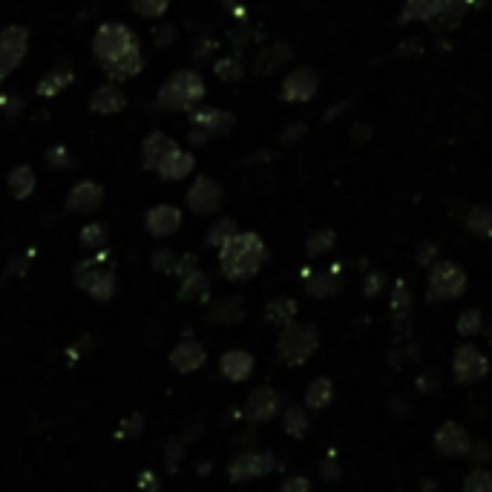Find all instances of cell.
Masks as SVG:
<instances>
[{
  "label": "cell",
  "mask_w": 492,
  "mask_h": 492,
  "mask_svg": "<svg viewBox=\"0 0 492 492\" xmlns=\"http://www.w3.org/2000/svg\"><path fill=\"white\" fill-rule=\"evenodd\" d=\"M265 259H268V248L256 234H237L228 245L219 248V265H222V273L234 282L256 277L259 268L265 265Z\"/></svg>",
  "instance_id": "1"
},
{
  "label": "cell",
  "mask_w": 492,
  "mask_h": 492,
  "mask_svg": "<svg viewBox=\"0 0 492 492\" xmlns=\"http://www.w3.org/2000/svg\"><path fill=\"white\" fill-rule=\"evenodd\" d=\"M202 99H204L202 75L194 70H179L164 81L156 104L164 109V113H179V109H194Z\"/></svg>",
  "instance_id": "2"
},
{
  "label": "cell",
  "mask_w": 492,
  "mask_h": 492,
  "mask_svg": "<svg viewBox=\"0 0 492 492\" xmlns=\"http://www.w3.org/2000/svg\"><path fill=\"white\" fill-rule=\"evenodd\" d=\"M320 349V328L314 323H289L280 328L277 354L285 366H303Z\"/></svg>",
  "instance_id": "3"
},
{
  "label": "cell",
  "mask_w": 492,
  "mask_h": 492,
  "mask_svg": "<svg viewBox=\"0 0 492 492\" xmlns=\"http://www.w3.org/2000/svg\"><path fill=\"white\" fill-rule=\"evenodd\" d=\"M133 49H139V38H135L125 23H104L92 38V52L104 66L121 61Z\"/></svg>",
  "instance_id": "4"
},
{
  "label": "cell",
  "mask_w": 492,
  "mask_h": 492,
  "mask_svg": "<svg viewBox=\"0 0 492 492\" xmlns=\"http://www.w3.org/2000/svg\"><path fill=\"white\" fill-rule=\"evenodd\" d=\"M467 291V273L461 265L449 263V259H437L429 271L427 280V299L429 303H446V299H458Z\"/></svg>",
  "instance_id": "5"
},
{
  "label": "cell",
  "mask_w": 492,
  "mask_h": 492,
  "mask_svg": "<svg viewBox=\"0 0 492 492\" xmlns=\"http://www.w3.org/2000/svg\"><path fill=\"white\" fill-rule=\"evenodd\" d=\"M453 375L461 386H475L489 375V360L481 349L475 346H458L453 358Z\"/></svg>",
  "instance_id": "6"
},
{
  "label": "cell",
  "mask_w": 492,
  "mask_h": 492,
  "mask_svg": "<svg viewBox=\"0 0 492 492\" xmlns=\"http://www.w3.org/2000/svg\"><path fill=\"white\" fill-rule=\"evenodd\" d=\"M435 453L449 461L470 458L472 453V435L455 420H446L441 429L435 432Z\"/></svg>",
  "instance_id": "7"
},
{
  "label": "cell",
  "mask_w": 492,
  "mask_h": 492,
  "mask_svg": "<svg viewBox=\"0 0 492 492\" xmlns=\"http://www.w3.org/2000/svg\"><path fill=\"white\" fill-rule=\"evenodd\" d=\"M26 49H30V32L23 26H9V30L0 32V73H12L18 70Z\"/></svg>",
  "instance_id": "8"
},
{
  "label": "cell",
  "mask_w": 492,
  "mask_h": 492,
  "mask_svg": "<svg viewBox=\"0 0 492 492\" xmlns=\"http://www.w3.org/2000/svg\"><path fill=\"white\" fill-rule=\"evenodd\" d=\"M320 90V75L311 70V66H297L294 73H289L282 84V101L291 104H303L311 101Z\"/></svg>",
  "instance_id": "9"
},
{
  "label": "cell",
  "mask_w": 492,
  "mask_h": 492,
  "mask_svg": "<svg viewBox=\"0 0 492 492\" xmlns=\"http://www.w3.org/2000/svg\"><path fill=\"white\" fill-rule=\"evenodd\" d=\"M222 199H225V194H222V187H219L213 179H196L194 182V187L187 190V204H190V211L194 213H199V216H211V213H216L219 208H222Z\"/></svg>",
  "instance_id": "10"
},
{
  "label": "cell",
  "mask_w": 492,
  "mask_h": 492,
  "mask_svg": "<svg viewBox=\"0 0 492 492\" xmlns=\"http://www.w3.org/2000/svg\"><path fill=\"white\" fill-rule=\"evenodd\" d=\"M277 470V458L271 453H245L234 463H230V481H248V478H259Z\"/></svg>",
  "instance_id": "11"
},
{
  "label": "cell",
  "mask_w": 492,
  "mask_h": 492,
  "mask_svg": "<svg viewBox=\"0 0 492 492\" xmlns=\"http://www.w3.org/2000/svg\"><path fill=\"white\" fill-rule=\"evenodd\" d=\"M280 406H282V394L277 389L259 386L251 392L248 403H245V418H248L251 423H265L280 412Z\"/></svg>",
  "instance_id": "12"
},
{
  "label": "cell",
  "mask_w": 492,
  "mask_h": 492,
  "mask_svg": "<svg viewBox=\"0 0 492 492\" xmlns=\"http://www.w3.org/2000/svg\"><path fill=\"white\" fill-rule=\"evenodd\" d=\"M176 150H179V144H176L170 135L164 133H150L144 144H142V159H144V168L150 170H159L164 161H168Z\"/></svg>",
  "instance_id": "13"
},
{
  "label": "cell",
  "mask_w": 492,
  "mask_h": 492,
  "mask_svg": "<svg viewBox=\"0 0 492 492\" xmlns=\"http://www.w3.org/2000/svg\"><path fill=\"white\" fill-rule=\"evenodd\" d=\"M179 225H182V211L173 208V204H159V208L147 213V230L159 239L176 234Z\"/></svg>",
  "instance_id": "14"
},
{
  "label": "cell",
  "mask_w": 492,
  "mask_h": 492,
  "mask_svg": "<svg viewBox=\"0 0 492 492\" xmlns=\"http://www.w3.org/2000/svg\"><path fill=\"white\" fill-rule=\"evenodd\" d=\"M104 199V190L95 185V182H78L73 190H70V199H66V208L75 211V213H90L101 204Z\"/></svg>",
  "instance_id": "15"
},
{
  "label": "cell",
  "mask_w": 492,
  "mask_h": 492,
  "mask_svg": "<svg viewBox=\"0 0 492 492\" xmlns=\"http://www.w3.org/2000/svg\"><path fill=\"white\" fill-rule=\"evenodd\" d=\"M190 125L204 130L208 135H222L234 127V116L222 113V109H194L190 113Z\"/></svg>",
  "instance_id": "16"
},
{
  "label": "cell",
  "mask_w": 492,
  "mask_h": 492,
  "mask_svg": "<svg viewBox=\"0 0 492 492\" xmlns=\"http://www.w3.org/2000/svg\"><path fill=\"white\" fill-rule=\"evenodd\" d=\"M127 107V99H125V92H121L116 84H104L92 92V99H90V109L92 113H99V116H113V113H121V109Z\"/></svg>",
  "instance_id": "17"
},
{
  "label": "cell",
  "mask_w": 492,
  "mask_h": 492,
  "mask_svg": "<svg viewBox=\"0 0 492 492\" xmlns=\"http://www.w3.org/2000/svg\"><path fill=\"white\" fill-rule=\"evenodd\" d=\"M219 368H222V375H225L228 380L242 383V380H248L251 372H254V358H251L248 351H242V349L225 351V354H222V360H219Z\"/></svg>",
  "instance_id": "18"
},
{
  "label": "cell",
  "mask_w": 492,
  "mask_h": 492,
  "mask_svg": "<svg viewBox=\"0 0 492 492\" xmlns=\"http://www.w3.org/2000/svg\"><path fill=\"white\" fill-rule=\"evenodd\" d=\"M303 277H306V291L311 297H317V299H325V297H332L340 291V277H337V271H303Z\"/></svg>",
  "instance_id": "19"
},
{
  "label": "cell",
  "mask_w": 492,
  "mask_h": 492,
  "mask_svg": "<svg viewBox=\"0 0 492 492\" xmlns=\"http://www.w3.org/2000/svg\"><path fill=\"white\" fill-rule=\"evenodd\" d=\"M334 403V383L332 377H314L306 389V406L314 412H323Z\"/></svg>",
  "instance_id": "20"
},
{
  "label": "cell",
  "mask_w": 492,
  "mask_h": 492,
  "mask_svg": "<svg viewBox=\"0 0 492 492\" xmlns=\"http://www.w3.org/2000/svg\"><path fill=\"white\" fill-rule=\"evenodd\" d=\"M446 0H406L401 12V23H415V21H432L441 15Z\"/></svg>",
  "instance_id": "21"
},
{
  "label": "cell",
  "mask_w": 492,
  "mask_h": 492,
  "mask_svg": "<svg viewBox=\"0 0 492 492\" xmlns=\"http://www.w3.org/2000/svg\"><path fill=\"white\" fill-rule=\"evenodd\" d=\"M170 363L179 368V372H196L204 363V349L196 340H185V343L170 354Z\"/></svg>",
  "instance_id": "22"
},
{
  "label": "cell",
  "mask_w": 492,
  "mask_h": 492,
  "mask_svg": "<svg viewBox=\"0 0 492 492\" xmlns=\"http://www.w3.org/2000/svg\"><path fill=\"white\" fill-rule=\"evenodd\" d=\"M289 58H291V47H285V44H268L263 52H259V58H256V73L259 75L277 73Z\"/></svg>",
  "instance_id": "23"
},
{
  "label": "cell",
  "mask_w": 492,
  "mask_h": 492,
  "mask_svg": "<svg viewBox=\"0 0 492 492\" xmlns=\"http://www.w3.org/2000/svg\"><path fill=\"white\" fill-rule=\"evenodd\" d=\"M194 164H196L194 156L185 153V150H176V153L159 168V176H161V179H168V182H179V179H185L190 170H194Z\"/></svg>",
  "instance_id": "24"
},
{
  "label": "cell",
  "mask_w": 492,
  "mask_h": 492,
  "mask_svg": "<svg viewBox=\"0 0 492 492\" xmlns=\"http://www.w3.org/2000/svg\"><path fill=\"white\" fill-rule=\"evenodd\" d=\"M409 314H412V291H409V285L403 280L394 282L392 289V317H394V325H409Z\"/></svg>",
  "instance_id": "25"
},
{
  "label": "cell",
  "mask_w": 492,
  "mask_h": 492,
  "mask_svg": "<svg viewBox=\"0 0 492 492\" xmlns=\"http://www.w3.org/2000/svg\"><path fill=\"white\" fill-rule=\"evenodd\" d=\"M73 70H70V64H61V66H55L52 73H47L44 78H40V84H38V92L40 95H47V99H52V95H58L61 90H66L73 84Z\"/></svg>",
  "instance_id": "26"
},
{
  "label": "cell",
  "mask_w": 492,
  "mask_h": 492,
  "mask_svg": "<svg viewBox=\"0 0 492 492\" xmlns=\"http://www.w3.org/2000/svg\"><path fill=\"white\" fill-rule=\"evenodd\" d=\"M294 317H297V299H291V297L271 299L268 308H265V320L277 328H285L289 323H294Z\"/></svg>",
  "instance_id": "27"
},
{
  "label": "cell",
  "mask_w": 492,
  "mask_h": 492,
  "mask_svg": "<svg viewBox=\"0 0 492 492\" xmlns=\"http://www.w3.org/2000/svg\"><path fill=\"white\" fill-rule=\"evenodd\" d=\"M142 64H144L142 52H139V49H133V52L125 55L121 61L104 66V70H107V75L113 78V81H127V78H133V75H139V73H142Z\"/></svg>",
  "instance_id": "28"
},
{
  "label": "cell",
  "mask_w": 492,
  "mask_h": 492,
  "mask_svg": "<svg viewBox=\"0 0 492 492\" xmlns=\"http://www.w3.org/2000/svg\"><path fill=\"white\" fill-rule=\"evenodd\" d=\"M282 427H285V435L297 437V441H299V437H306L308 429H311V420H308L306 406H289V409H285Z\"/></svg>",
  "instance_id": "29"
},
{
  "label": "cell",
  "mask_w": 492,
  "mask_h": 492,
  "mask_svg": "<svg viewBox=\"0 0 492 492\" xmlns=\"http://www.w3.org/2000/svg\"><path fill=\"white\" fill-rule=\"evenodd\" d=\"M472 6V0H446V6L441 9V15H437L435 26L437 30H453V26H458L463 18H467V12Z\"/></svg>",
  "instance_id": "30"
},
{
  "label": "cell",
  "mask_w": 492,
  "mask_h": 492,
  "mask_svg": "<svg viewBox=\"0 0 492 492\" xmlns=\"http://www.w3.org/2000/svg\"><path fill=\"white\" fill-rule=\"evenodd\" d=\"M467 230L481 239L492 237V208L489 204H475V208L467 213Z\"/></svg>",
  "instance_id": "31"
},
{
  "label": "cell",
  "mask_w": 492,
  "mask_h": 492,
  "mask_svg": "<svg viewBox=\"0 0 492 492\" xmlns=\"http://www.w3.org/2000/svg\"><path fill=\"white\" fill-rule=\"evenodd\" d=\"M242 317H245V308H242V299L239 297H228L213 311H208V320L211 323H239Z\"/></svg>",
  "instance_id": "32"
},
{
  "label": "cell",
  "mask_w": 492,
  "mask_h": 492,
  "mask_svg": "<svg viewBox=\"0 0 492 492\" xmlns=\"http://www.w3.org/2000/svg\"><path fill=\"white\" fill-rule=\"evenodd\" d=\"M9 190L15 199H26L35 190V173L32 168H26V164H21V168H15L9 173Z\"/></svg>",
  "instance_id": "33"
},
{
  "label": "cell",
  "mask_w": 492,
  "mask_h": 492,
  "mask_svg": "<svg viewBox=\"0 0 492 492\" xmlns=\"http://www.w3.org/2000/svg\"><path fill=\"white\" fill-rule=\"evenodd\" d=\"M334 242H337L334 230L332 228H320V230H314V234L306 239V254L308 256H323L325 251L334 248Z\"/></svg>",
  "instance_id": "34"
},
{
  "label": "cell",
  "mask_w": 492,
  "mask_h": 492,
  "mask_svg": "<svg viewBox=\"0 0 492 492\" xmlns=\"http://www.w3.org/2000/svg\"><path fill=\"white\" fill-rule=\"evenodd\" d=\"M455 328H458V334H461V337H475V334H481V332H484V314L478 311V308H463V311L458 314Z\"/></svg>",
  "instance_id": "35"
},
{
  "label": "cell",
  "mask_w": 492,
  "mask_h": 492,
  "mask_svg": "<svg viewBox=\"0 0 492 492\" xmlns=\"http://www.w3.org/2000/svg\"><path fill=\"white\" fill-rule=\"evenodd\" d=\"M237 234L239 230H237L234 219H219V222L208 230V245H213V248H222V245H228Z\"/></svg>",
  "instance_id": "36"
},
{
  "label": "cell",
  "mask_w": 492,
  "mask_h": 492,
  "mask_svg": "<svg viewBox=\"0 0 492 492\" xmlns=\"http://www.w3.org/2000/svg\"><path fill=\"white\" fill-rule=\"evenodd\" d=\"M461 492H492V470L475 467L467 478H463Z\"/></svg>",
  "instance_id": "37"
},
{
  "label": "cell",
  "mask_w": 492,
  "mask_h": 492,
  "mask_svg": "<svg viewBox=\"0 0 492 492\" xmlns=\"http://www.w3.org/2000/svg\"><path fill=\"white\" fill-rule=\"evenodd\" d=\"M130 6L135 15H142V18H161L164 12H168L170 0H130Z\"/></svg>",
  "instance_id": "38"
},
{
  "label": "cell",
  "mask_w": 492,
  "mask_h": 492,
  "mask_svg": "<svg viewBox=\"0 0 492 492\" xmlns=\"http://www.w3.org/2000/svg\"><path fill=\"white\" fill-rule=\"evenodd\" d=\"M216 75L222 78V81H239L242 73H245V66H242V58L239 55H230V58H222V61H216Z\"/></svg>",
  "instance_id": "39"
},
{
  "label": "cell",
  "mask_w": 492,
  "mask_h": 492,
  "mask_svg": "<svg viewBox=\"0 0 492 492\" xmlns=\"http://www.w3.org/2000/svg\"><path fill=\"white\" fill-rule=\"evenodd\" d=\"M208 294V277H204L202 271H194L185 277V285H182V297L185 299H194V297H204Z\"/></svg>",
  "instance_id": "40"
},
{
  "label": "cell",
  "mask_w": 492,
  "mask_h": 492,
  "mask_svg": "<svg viewBox=\"0 0 492 492\" xmlns=\"http://www.w3.org/2000/svg\"><path fill=\"white\" fill-rule=\"evenodd\" d=\"M437 386H441V377H437L435 368H423L420 377H418V392L432 394V392H437Z\"/></svg>",
  "instance_id": "41"
},
{
  "label": "cell",
  "mask_w": 492,
  "mask_h": 492,
  "mask_svg": "<svg viewBox=\"0 0 492 492\" xmlns=\"http://www.w3.org/2000/svg\"><path fill=\"white\" fill-rule=\"evenodd\" d=\"M280 492H311V481L306 475H291V478H285Z\"/></svg>",
  "instance_id": "42"
},
{
  "label": "cell",
  "mask_w": 492,
  "mask_h": 492,
  "mask_svg": "<svg viewBox=\"0 0 492 492\" xmlns=\"http://www.w3.org/2000/svg\"><path fill=\"white\" fill-rule=\"evenodd\" d=\"M47 164H49V168H55V170L70 168V153H66V147H52L47 153Z\"/></svg>",
  "instance_id": "43"
},
{
  "label": "cell",
  "mask_w": 492,
  "mask_h": 492,
  "mask_svg": "<svg viewBox=\"0 0 492 492\" xmlns=\"http://www.w3.org/2000/svg\"><path fill=\"white\" fill-rule=\"evenodd\" d=\"M383 282H386V277H383L380 271H372V273L366 277V289H363V294H366V297H377V294L383 291Z\"/></svg>",
  "instance_id": "44"
},
{
  "label": "cell",
  "mask_w": 492,
  "mask_h": 492,
  "mask_svg": "<svg viewBox=\"0 0 492 492\" xmlns=\"http://www.w3.org/2000/svg\"><path fill=\"white\" fill-rule=\"evenodd\" d=\"M104 225H90V228H84V234H81V242L84 245H101L104 242Z\"/></svg>",
  "instance_id": "45"
},
{
  "label": "cell",
  "mask_w": 492,
  "mask_h": 492,
  "mask_svg": "<svg viewBox=\"0 0 492 492\" xmlns=\"http://www.w3.org/2000/svg\"><path fill=\"white\" fill-rule=\"evenodd\" d=\"M470 458L478 461V467H484V461L492 458V446H489L487 441H472V453H470Z\"/></svg>",
  "instance_id": "46"
},
{
  "label": "cell",
  "mask_w": 492,
  "mask_h": 492,
  "mask_svg": "<svg viewBox=\"0 0 492 492\" xmlns=\"http://www.w3.org/2000/svg\"><path fill=\"white\" fill-rule=\"evenodd\" d=\"M153 265L161 268V271H176V254H170V251L156 254V256H153Z\"/></svg>",
  "instance_id": "47"
},
{
  "label": "cell",
  "mask_w": 492,
  "mask_h": 492,
  "mask_svg": "<svg viewBox=\"0 0 492 492\" xmlns=\"http://www.w3.org/2000/svg\"><path fill=\"white\" fill-rule=\"evenodd\" d=\"M173 38H176V30H173V26H164V30H161V32L156 30V40H159V44H161V47H168V44H170V40H173Z\"/></svg>",
  "instance_id": "48"
},
{
  "label": "cell",
  "mask_w": 492,
  "mask_h": 492,
  "mask_svg": "<svg viewBox=\"0 0 492 492\" xmlns=\"http://www.w3.org/2000/svg\"><path fill=\"white\" fill-rule=\"evenodd\" d=\"M435 256V245H423V248L418 251V263L420 265H429V259Z\"/></svg>",
  "instance_id": "49"
},
{
  "label": "cell",
  "mask_w": 492,
  "mask_h": 492,
  "mask_svg": "<svg viewBox=\"0 0 492 492\" xmlns=\"http://www.w3.org/2000/svg\"><path fill=\"white\" fill-rule=\"evenodd\" d=\"M299 133H306V127H303V125L289 127V130L282 133V142H297V139H299Z\"/></svg>",
  "instance_id": "50"
},
{
  "label": "cell",
  "mask_w": 492,
  "mask_h": 492,
  "mask_svg": "<svg viewBox=\"0 0 492 492\" xmlns=\"http://www.w3.org/2000/svg\"><path fill=\"white\" fill-rule=\"evenodd\" d=\"M323 478H325V481H337V478H340V472H337V467H334V463H323Z\"/></svg>",
  "instance_id": "51"
},
{
  "label": "cell",
  "mask_w": 492,
  "mask_h": 492,
  "mask_svg": "<svg viewBox=\"0 0 492 492\" xmlns=\"http://www.w3.org/2000/svg\"><path fill=\"white\" fill-rule=\"evenodd\" d=\"M368 133H372V130H368L366 125H358V127H354V130H351V135H358V144L368 142Z\"/></svg>",
  "instance_id": "52"
},
{
  "label": "cell",
  "mask_w": 492,
  "mask_h": 492,
  "mask_svg": "<svg viewBox=\"0 0 492 492\" xmlns=\"http://www.w3.org/2000/svg\"><path fill=\"white\" fill-rule=\"evenodd\" d=\"M420 492H441V487H437L435 478H427V481L420 484Z\"/></svg>",
  "instance_id": "53"
},
{
  "label": "cell",
  "mask_w": 492,
  "mask_h": 492,
  "mask_svg": "<svg viewBox=\"0 0 492 492\" xmlns=\"http://www.w3.org/2000/svg\"><path fill=\"white\" fill-rule=\"evenodd\" d=\"M15 107H23V101H21V99H6V101H4V113L15 116V113H12V109H15Z\"/></svg>",
  "instance_id": "54"
},
{
  "label": "cell",
  "mask_w": 492,
  "mask_h": 492,
  "mask_svg": "<svg viewBox=\"0 0 492 492\" xmlns=\"http://www.w3.org/2000/svg\"><path fill=\"white\" fill-rule=\"evenodd\" d=\"M487 337H489V346H492V323H489V332H487Z\"/></svg>",
  "instance_id": "55"
},
{
  "label": "cell",
  "mask_w": 492,
  "mask_h": 492,
  "mask_svg": "<svg viewBox=\"0 0 492 492\" xmlns=\"http://www.w3.org/2000/svg\"><path fill=\"white\" fill-rule=\"evenodd\" d=\"M237 4V0H225V6H234Z\"/></svg>",
  "instance_id": "56"
},
{
  "label": "cell",
  "mask_w": 492,
  "mask_h": 492,
  "mask_svg": "<svg viewBox=\"0 0 492 492\" xmlns=\"http://www.w3.org/2000/svg\"><path fill=\"white\" fill-rule=\"evenodd\" d=\"M0 84H4V73H0Z\"/></svg>",
  "instance_id": "57"
}]
</instances>
